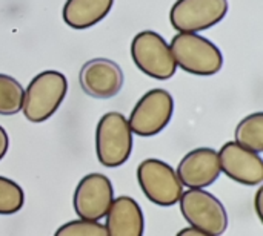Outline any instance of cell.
I'll list each match as a JSON object with an SVG mask.
<instances>
[{
  "instance_id": "6da1fadb",
  "label": "cell",
  "mask_w": 263,
  "mask_h": 236,
  "mask_svg": "<svg viewBox=\"0 0 263 236\" xmlns=\"http://www.w3.org/2000/svg\"><path fill=\"white\" fill-rule=\"evenodd\" d=\"M68 92L66 77L54 69L37 74L25 89L22 112L31 123H43L51 118Z\"/></svg>"
},
{
  "instance_id": "7a4b0ae2",
  "label": "cell",
  "mask_w": 263,
  "mask_h": 236,
  "mask_svg": "<svg viewBox=\"0 0 263 236\" xmlns=\"http://www.w3.org/2000/svg\"><path fill=\"white\" fill-rule=\"evenodd\" d=\"M170 48L176 66L193 75L210 77L223 66L220 49L211 40L196 32H179L173 37Z\"/></svg>"
},
{
  "instance_id": "3957f363",
  "label": "cell",
  "mask_w": 263,
  "mask_h": 236,
  "mask_svg": "<svg viewBox=\"0 0 263 236\" xmlns=\"http://www.w3.org/2000/svg\"><path fill=\"white\" fill-rule=\"evenodd\" d=\"M133 152V132L120 112L105 114L96 127V155L103 167L123 166Z\"/></svg>"
},
{
  "instance_id": "277c9868",
  "label": "cell",
  "mask_w": 263,
  "mask_h": 236,
  "mask_svg": "<svg viewBox=\"0 0 263 236\" xmlns=\"http://www.w3.org/2000/svg\"><path fill=\"white\" fill-rule=\"evenodd\" d=\"M180 212L190 227L213 236H222L228 229V213L225 206L211 192L203 189H188L182 194Z\"/></svg>"
},
{
  "instance_id": "5b68a950",
  "label": "cell",
  "mask_w": 263,
  "mask_h": 236,
  "mask_svg": "<svg viewBox=\"0 0 263 236\" xmlns=\"http://www.w3.org/2000/svg\"><path fill=\"white\" fill-rule=\"evenodd\" d=\"M137 181L143 195L160 207L177 204L183 194L176 169L157 158H146L137 166Z\"/></svg>"
},
{
  "instance_id": "8992f818",
  "label": "cell",
  "mask_w": 263,
  "mask_h": 236,
  "mask_svg": "<svg viewBox=\"0 0 263 236\" xmlns=\"http://www.w3.org/2000/svg\"><path fill=\"white\" fill-rule=\"evenodd\" d=\"M131 57L143 74L156 80H168L177 69L170 45L156 31H142L133 38Z\"/></svg>"
},
{
  "instance_id": "52a82bcc",
  "label": "cell",
  "mask_w": 263,
  "mask_h": 236,
  "mask_svg": "<svg viewBox=\"0 0 263 236\" xmlns=\"http://www.w3.org/2000/svg\"><path fill=\"white\" fill-rule=\"evenodd\" d=\"M173 114V95L165 89L156 88L140 97L126 120L133 134L139 137H154L170 124Z\"/></svg>"
},
{
  "instance_id": "ba28073f",
  "label": "cell",
  "mask_w": 263,
  "mask_h": 236,
  "mask_svg": "<svg viewBox=\"0 0 263 236\" xmlns=\"http://www.w3.org/2000/svg\"><path fill=\"white\" fill-rule=\"evenodd\" d=\"M228 0H176L170 22L177 32H200L225 18Z\"/></svg>"
},
{
  "instance_id": "9c48e42d",
  "label": "cell",
  "mask_w": 263,
  "mask_h": 236,
  "mask_svg": "<svg viewBox=\"0 0 263 236\" xmlns=\"http://www.w3.org/2000/svg\"><path fill=\"white\" fill-rule=\"evenodd\" d=\"M114 201V187L111 180L99 172L85 175L72 197L74 212L80 220L100 221Z\"/></svg>"
},
{
  "instance_id": "30bf717a",
  "label": "cell",
  "mask_w": 263,
  "mask_h": 236,
  "mask_svg": "<svg viewBox=\"0 0 263 236\" xmlns=\"http://www.w3.org/2000/svg\"><path fill=\"white\" fill-rule=\"evenodd\" d=\"M219 155L220 172L230 180L243 186H257L263 181V160L260 154H256L236 141L225 143Z\"/></svg>"
},
{
  "instance_id": "8fae6325",
  "label": "cell",
  "mask_w": 263,
  "mask_h": 236,
  "mask_svg": "<svg viewBox=\"0 0 263 236\" xmlns=\"http://www.w3.org/2000/svg\"><path fill=\"white\" fill-rule=\"evenodd\" d=\"M79 80L86 95L106 100L120 92L123 72L120 66L109 58H92L82 66Z\"/></svg>"
},
{
  "instance_id": "7c38bea8",
  "label": "cell",
  "mask_w": 263,
  "mask_h": 236,
  "mask_svg": "<svg viewBox=\"0 0 263 236\" xmlns=\"http://www.w3.org/2000/svg\"><path fill=\"white\" fill-rule=\"evenodd\" d=\"M182 186L188 189H205L220 177L219 155L211 147H197L188 152L176 170Z\"/></svg>"
},
{
  "instance_id": "4fadbf2b",
  "label": "cell",
  "mask_w": 263,
  "mask_h": 236,
  "mask_svg": "<svg viewBox=\"0 0 263 236\" xmlns=\"http://www.w3.org/2000/svg\"><path fill=\"white\" fill-rule=\"evenodd\" d=\"M105 229L108 236H143L145 218L140 204L126 195L114 198L105 215Z\"/></svg>"
},
{
  "instance_id": "5bb4252c",
  "label": "cell",
  "mask_w": 263,
  "mask_h": 236,
  "mask_svg": "<svg viewBox=\"0 0 263 236\" xmlns=\"http://www.w3.org/2000/svg\"><path fill=\"white\" fill-rule=\"evenodd\" d=\"M114 0H66L63 5V22L72 29H88L103 20Z\"/></svg>"
},
{
  "instance_id": "9a60e30c",
  "label": "cell",
  "mask_w": 263,
  "mask_h": 236,
  "mask_svg": "<svg viewBox=\"0 0 263 236\" xmlns=\"http://www.w3.org/2000/svg\"><path fill=\"white\" fill-rule=\"evenodd\" d=\"M236 143L256 154L263 152V112L245 117L236 127Z\"/></svg>"
},
{
  "instance_id": "2e32d148",
  "label": "cell",
  "mask_w": 263,
  "mask_h": 236,
  "mask_svg": "<svg viewBox=\"0 0 263 236\" xmlns=\"http://www.w3.org/2000/svg\"><path fill=\"white\" fill-rule=\"evenodd\" d=\"M25 89L11 75L0 74V115H14L22 111Z\"/></svg>"
},
{
  "instance_id": "e0dca14e",
  "label": "cell",
  "mask_w": 263,
  "mask_h": 236,
  "mask_svg": "<svg viewBox=\"0 0 263 236\" xmlns=\"http://www.w3.org/2000/svg\"><path fill=\"white\" fill-rule=\"evenodd\" d=\"M25 203L23 189L11 178L0 175V215L9 217L22 210Z\"/></svg>"
},
{
  "instance_id": "ac0fdd59",
  "label": "cell",
  "mask_w": 263,
  "mask_h": 236,
  "mask_svg": "<svg viewBox=\"0 0 263 236\" xmlns=\"http://www.w3.org/2000/svg\"><path fill=\"white\" fill-rule=\"evenodd\" d=\"M54 236H108L106 229L99 221H88V220H74L62 224Z\"/></svg>"
},
{
  "instance_id": "d6986e66",
  "label": "cell",
  "mask_w": 263,
  "mask_h": 236,
  "mask_svg": "<svg viewBox=\"0 0 263 236\" xmlns=\"http://www.w3.org/2000/svg\"><path fill=\"white\" fill-rule=\"evenodd\" d=\"M8 147H9V137H8V132L5 131L3 126H0V161L5 158L6 152H8Z\"/></svg>"
},
{
  "instance_id": "ffe728a7",
  "label": "cell",
  "mask_w": 263,
  "mask_h": 236,
  "mask_svg": "<svg viewBox=\"0 0 263 236\" xmlns=\"http://www.w3.org/2000/svg\"><path fill=\"white\" fill-rule=\"evenodd\" d=\"M262 197H263V186L259 187L257 194H256V198H254V210H256V215L257 218L262 221L263 218V210H262Z\"/></svg>"
},
{
  "instance_id": "44dd1931",
  "label": "cell",
  "mask_w": 263,
  "mask_h": 236,
  "mask_svg": "<svg viewBox=\"0 0 263 236\" xmlns=\"http://www.w3.org/2000/svg\"><path fill=\"white\" fill-rule=\"evenodd\" d=\"M176 236H213L210 235V233H205V232H202V230H199V229H194V227H185V229H182L180 232H177V235Z\"/></svg>"
}]
</instances>
